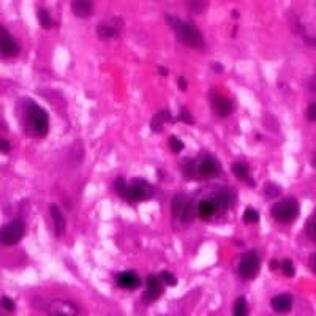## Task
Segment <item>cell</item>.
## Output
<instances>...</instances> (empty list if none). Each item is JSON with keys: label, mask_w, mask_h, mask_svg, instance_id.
<instances>
[{"label": "cell", "mask_w": 316, "mask_h": 316, "mask_svg": "<svg viewBox=\"0 0 316 316\" xmlns=\"http://www.w3.org/2000/svg\"><path fill=\"white\" fill-rule=\"evenodd\" d=\"M182 174L188 179H198V180L217 179L221 174V165L211 153H203L198 158L184 160Z\"/></svg>", "instance_id": "obj_1"}, {"label": "cell", "mask_w": 316, "mask_h": 316, "mask_svg": "<svg viewBox=\"0 0 316 316\" xmlns=\"http://www.w3.org/2000/svg\"><path fill=\"white\" fill-rule=\"evenodd\" d=\"M165 19H166V24L169 25L171 30L174 32L176 38L182 44L188 46V48H191V49H196V51L206 49V38L196 25H193L191 22H187L184 19H180L174 15H166Z\"/></svg>", "instance_id": "obj_2"}, {"label": "cell", "mask_w": 316, "mask_h": 316, "mask_svg": "<svg viewBox=\"0 0 316 316\" xmlns=\"http://www.w3.org/2000/svg\"><path fill=\"white\" fill-rule=\"evenodd\" d=\"M24 105V124L27 130L38 138H44L49 133V114L32 100H25Z\"/></svg>", "instance_id": "obj_3"}, {"label": "cell", "mask_w": 316, "mask_h": 316, "mask_svg": "<svg viewBox=\"0 0 316 316\" xmlns=\"http://www.w3.org/2000/svg\"><path fill=\"white\" fill-rule=\"evenodd\" d=\"M155 194V188L146 179L136 177L126 184L125 193L122 194V199L128 204H139L144 201H149Z\"/></svg>", "instance_id": "obj_4"}, {"label": "cell", "mask_w": 316, "mask_h": 316, "mask_svg": "<svg viewBox=\"0 0 316 316\" xmlns=\"http://www.w3.org/2000/svg\"><path fill=\"white\" fill-rule=\"evenodd\" d=\"M300 207L299 203L294 198H283L277 201L271 207V215L275 221H278L281 225H290L299 217Z\"/></svg>", "instance_id": "obj_5"}, {"label": "cell", "mask_w": 316, "mask_h": 316, "mask_svg": "<svg viewBox=\"0 0 316 316\" xmlns=\"http://www.w3.org/2000/svg\"><path fill=\"white\" fill-rule=\"evenodd\" d=\"M259 271H261V256L258 254V252L250 250L242 254L237 267L239 277L242 280H254Z\"/></svg>", "instance_id": "obj_6"}, {"label": "cell", "mask_w": 316, "mask_h": 316, "mask_svg": "<svg viewBox=\"0 0 316 316\" xmlns=\"http://www.w3.org/2000/svg\"><path fill=\"white\" fill-rule=\"evenodd\" d=\"M171 211L174 218L182 221V223H188L194 218L196 215V207L193 206L191 199L187 194H176L171 201Z\"/></svg>", "instance_id": "obj_7"}, {"label": "cell", "mask_w": 316, "mask_h": 316, "mask_svg": "<svg viewBox=\"0 0 316 316\" xmlns=\"http://www.w3.org/2000/svg\"><path fill=\"white\" fill-rule=\"evenodd\" d=\"M25 234V225L22 220H13L10 223H6L5 226L0 228V242L3 245H16L22 240Z\"/></svg>", "instance_id": "obj_8"}, {"label": "cell", "mask_w": 316, "mask_h": 316, "mask_svg": "<svg viewBox=\"0 0 316 316\" xmlns=\"http://www.w3.org/2000/svg\"><path fill=\"white\" fill-rule=\"evenodd\" d=\"M209 102H211V106H212V111L221 119L230 117L232 114V111H234V105H232L231 100L226 98L223 93H220L217 90H212L209 93Z\"/></svg>", "instance_id": "obj_9"}, {"label": "cell", "mask_w": 316, "mask_h": 316, "mask_svg": "<svg viewBox=\"0 0 316 316\" xmlns=\"http://www.w3.org/2000/svg\"><path fill=\"white\" fill-rule=\"evenodd\" d=\"M165 293V283L160 278V275H149L146 281V291L143 294V302L144 304H153L158 300Z\"/></svg>", "instance_id": "obj_10"}, {"label": "cell", "mask_w": 316, "mask_h": 316, "mask_svg": "<svg viewBox=\"0 0 316 316\" xmlns=\"http://www.w3.org/2000/svg\"><path fill=\"white\" fill-rule=\"evenodd\" d=\"M49 316H78L79 307L71 300L66 299H54L48 304L46 308Z\"/></svg>", "instance_id": "obj_11"}, {"label": "cell", "mask_w": 316, "mask_h": 316, "mask_svg": "<svg viewBox=\"0 0 316 316\" xmlns=\"http://www.w3.org/2000/svg\"><path fill=\"white\" fill-rule=\"evenodd\" d=\"M19 54V44L13 35L5 29L3 25H0V56L3 57H16Z\"/></svg>", "instance_id": "obj_12"}, {"label": "cell", "mask_w": 316, "mask_h": 316, "mask_svg": "<svg viewBox=\"0 0 316 316\" xmlns=\"http://www.w3.org/2000/svg\"><path fill=\"white\" fill-rule=\"evenodd\" d=\"M116 285L122 290H138L141 286V278L134 271H124L116 275Z\"/></svg>", "instance_id": "obj_13"}, {"label": "cell", "mask_w": 316, "mask_h": 316, "mask_svg": "<svg viewBox=\"0 0 316 316\" xmlns=\"http://www.w3.org/2000/svg\"><path fill=\"white\" fill-rule=\"evenodd\" d=\"M120 25H122V19H112V22H102L97 27V35L100 40H112L119 35Z\"/></svg>", "instance_id": "obj_14"}, {"label": "cell", "mask_w": 316, "mask_h": 316, "mask_svg": "<svg viewBox=\"0 0 316 316\" xmlns=\"http://www.w3.org/2000/svg\"><path fill=\"white\" fill-rule=\"evenodd\" d=\"M49 209H51V217H52V223H54V232H56L57 237H62L66 231L65 215L60 211V207L57 204H51Z\"/></svg>", "instance_id": "obj_15"}, {"label": "cell", "mask_w": 316, "mask_h": 316, "mask_svg": "<svg viewBox=\"0 0 316 316\" xmlns=\"http://www.w3.org/2000/svg\"><path fill=\"white\" fill-rule=\"evenodd\" d=\"M166 124H174V117H172V114L168 111V109H161V111H158L155 116L152 117L150 128H152L153 133H161Z\"/></svg>", "instance_id": "obj_16"}, {"label": "cell", "mask_w": 316, "mask_h": 316, "mask_svg": "<svg viewBox=\"0 0 316 316\" xmlns=\"http://www.w3.org/2000/svg\"><path fill=\"white\" fill-rule=\"evenodd\" d=\"M271 307L277 313H288L293 308V297L291 294H277L271 299Z\"/></svg>", "instance_id": "obj_17"}, {"label": "cell", "mask_w": 316, "mask_h": 316, "mask_svg": "<svg viewBox=\"0 0 316 316\" xmlns=\"http://www.w3.org/2000/svg\"><path fill=\"white\" fill-rule=\"evenodd\" d=\"M71 11L79 19H87L93 15V2L92 0H73Z\"/></svg>", "instance_id": "obj_18"}, {"label": "cell", "mask_w": 316, "mask_h": 316, "mask_svg": "<svg viewBox=\"0 0 316 316\" xmlns=\"http://www.w3.org/2000/svg\"><path fill=\"white\" fill-rule=\"evenodd\" d=\"M231 172L236 176L239 180H242V182H245L248 184L250 187H254V180L252 177V172H250V168H248V165H245L244 161H236V163H232L231 165Z\"/></svg>", "instance_id": "obj_19"}, {"label": "cell", "mask_w": 316, "mask_h": 316, "mask_svg": "<svg viewBox=\"0 0 316 316\" xmlns=\"http://www.w3.org/2000/svg\"><path fill=\"white\" fill-rule=\"evenodd\" d=\"M209 199L213 201V204L217 206L218 212L226 211L231 204V191L228 190V188H220V190L215 191Z\"/></svg>", "instance_id": "obj_20"}, {"label": "cell", "mask_w": 316, "mask_h": 316, "mask_svg": "<svg viewBox=\"0 0 316 316\" xmlns=\"http://www.w3.org/2000/svg\"><path fill=\"white\" fill-rule=\"evenodd\" d=\"M217 206L213 204L212 199H203L198 203V207H196V213L201 220H211L213 218V215L217 213Z\"/></svg>", "instance_id": "obj_21"}, {"label": "cell", "mask_w": 316, "mask_h": 316, "mask_svg": "<svg viewBox=\"0 0 316 316\" xmlns=\"http://www.w3.org/2000/svg\"><path fill=\"white\" fill-rule=\"evenodd\" d=\"M232 316H248V302L244 295H239L232 305Z\"/></svg>", "instance_id": "obj_22"}, {"label": "cell", "mask_w": 316, "mask_h": 316, "mask_svg": "<svg viewBox=\"0 0 316 316\" xmlns=\"http://www.w3.org/2000/svg\"><path fill=\"white\" fill-rule=\"evenodd\" d=\"M187 8L194 15H201L209 8V2L207 0H187Z\"/></svg>", "instance_id": "obj_23"}, {"label": "cell", "mask_w": 316, "mask_h": 316, "mask_svg": "<svg viewBox=\"0 0 316 316\" xmlns=\"http://www.w3.org/2000/svg\"><path fill=\"white\" fill-rule=\"evenodd\" d=\"M37 18H38V22L40 25L43 27V29H51V27L54 25V21H52V18L49 15V11L48 10H44V8H38L37 11Z\"/></svg>", "instance_id": "obj_24"}, {"label": "cell", "mask_w": 316, "mask_h": 316, "mask_svg": "<svg viewBox=\"0 0 316 316\" xmlns=\"http://www.w3.org/2000/svg\"><path fill=\"white\" fill-rule=\"evenodd\" d=\"M242 220H244L245 225H254L259 221V213L256 209H253V207H247L244 215H242Z\"/></svg>", "instance_id": "obj_25"}, {"label": "cell", "mask_w": 316, "mask_h": 316, "mask_svg": "<svg viewBox=\"0 0 316 316\" xmlns=\"http://www.w3.org/2000/svg\"><path fill=\"white\" fill-rule=\"evenodd\" d=\"M305 232H307L308 239H312V240L316 242V211H315V213L312 215V217L307 220Z\"/></svg>", "instance_id": "obj_26"}, {"label": "cell", "mask_w": 316, "mask_h": 316, "mask_svg": "<svg viewBox=\"0 0 316 316\" xmlns=\"http://www.w3.org/2000/svg\"><path fill=\"white\" fill-rule=\"evenodd\" d=\"M168 144H169V150L172 152V153H180L184 150V147H185V144H184V141H180L177 136H169V139H168Z\"/></svg>", "instance_id": "obj_27"}, {"label": "cell", "mask_w": 316, "mask_h": 316, "mask_svg": "<svg viewBox=\"0 0 316 316\" xmlns=\"http://www.w3.org/2000/svg\"><path fill=\"white\" fill-rule=\"evenodd\" d=\"M264 194L267 198H278L281 194V188L274 182H267L264 187Z\"/></svg>", "instance_id": "obj_28"}, {"label": "cell", "mask_w": 316, "mask_h": 316, "mask_svg": "<svg viewBox=\"0 0 316 316\" xmlns=\"http://www.w3.org/2000/svg\"><path fill=\"white\" fill-rule=\"evenodd\" d=\"M280 269H281V272H283L285 277H288V278H293V277H294L295 269H294V264H293V261H291V259H288V258H286V259L281 261Z\"/></svg>", "instance_id": "obj_29"}, {"label": "cell", "mask_w": 316, "mask_h": 316, "mask_svg": "<svg viewBox=\"0 0 316 316\" xmlns=\"http://www.w3.org/2000/svg\"><path fill=\"white\" fill-rule=\"evenodd\" d=\"M160 278L163 280V283L166 286H176L177 285V278H176V275H174L172 272L163 271V272L160 274Z\"/></svg>", "instance_id": "obj_30"}, {"label": "cell", "mask_w": 316, "mask_h": 316, "mask_svg": "<svg viewBox=\"0 0 316 316\" xmlns=\"http://www.w3.org/2000/svg\"><path fill=\"white\" fill-rule=\"evenodd\" d=\"M179 120H180V122L187 124V125H193V124H194V119H193V116L190 114V111L187 109V107H180Z\"/></svg>", "instance_id": "obj_31"}, {"label": "cell", "mask_w": 316, "mask_h": 316, "mask_svg": "<svg viewBox=\"0 0 316 316\" xmlns=\"http://www.w3.org/2000/svg\"><path fill=\"white\" fill-rule=\"evenodd\" d=\"M0 307H2L3 310H6V312H15L16 310V304L13 302L11 297H8V295H3V297L0 299Z\"/></svg>", "instance_id": "obj_32"}, {"label": "cell", "mask_w": 316, "mask_h": 316, "mask_svg": "<svg viewBox=\"0 0 316 316\" xmlns=\"http://www.w3.org/2000/svg\"><path fill=\"white\" fill-rule=\"evenodd\" d=\"M305 119L308 122H316V102L310 103L305 111Z\"/></svg>", "instance_id": "obj_33"}, {"label": "cell", "mask_w": 316, "mask_h": 316, "mask_svg": "<svg viewBox=\"0 0 316 316\" xmlns=\"http://www.w3.org/2000/svg\"><path fill=\"white\" fill-rule=\"evenodd\" d=\"M10 150H11V144L5 138H0V152H2V153H8Z\"/></svg>", "instance_id": "obj_34"}, {"label": "cell", "mask_w": 316, "mask_h": 316, "mask_svg": "<svg viewBox=\"0 0 316 316\" xmlns=\"http://www.w3.org/2000/svg\"><path fill=\"white\" fill-rule=\"evenodd\" d=\"M308 90L312 93H316V75L308 79Z\"/></svg>", "instance_id": "obj_35"}, {"label": "cell", "mask_w": 316, "mask_h": 316, "mask_svg": "<svg viewBox=\"0 0 316 316\" xmlns=\"http://www.w3.org/2000/svg\"><path fill=\"white\" fill-rule=\"evenodd\" d=\"M177 84H179V89H180V90H184V92L187 90L188 85H187V79H185V78L180 76V78L177 79Z\"/></svg>", "instance_id": "obj_36"}, {"label": "cell", "mask_w": 316, "mask_h": 316, "mask_svg": "<svg viewBox=\"0 0 316 316\" xmlns=\"http://www.w3.org/2000/svg\"><path fill=\"white\" fill-rule=\"evenodd\" d=\"M281 263H278L277 259H272L271 263H269V267H271V271H277V269H280Z\"/></svg>", "instance_id": "obj_37"}, {"label": "cell", "mask_w": 316, "mask_h": 316, "mask_svg": "<svg viewBox=\"0 0 316 316\" xmlns=\"http://www.w3.org/2000/svg\"><path fill=\"white\" fill-rule=\"evenodd\" d=\"M310 267H312V271L316 274V254H313V256L310 258Z\"/></svg>", "instance_id": "obj_38"}, {"label": "cell", "mask_w": 316, "mask_h": 316, "mask_svg": "<svg viewBox=\"0 0 316 316\" xmlns=\"http://www.w3.org/2000/svg\"><path fill=\"white\" fill-rule=\"evenodd\" d=\"M213 66H215V68H217V73H223V65H220V63H215Z\"/></svg>", "instance_id": "obj_39"}, {"label": "cell", "mask_w": 316, "mask_h": 316, "mask_svg": "<svg viewBox=\"0 0 316 316\" xmlns=\"http://www.w3.org/2000/svg\"><path fill=\"white\" fill-rule=\"evenodd\" d=\"M158 71H160V75H163V76H166V75H168V70H166V68H163V66H160Z\"/></svg>", "instance_id": "obj_40"}, {"label": "cell", "mask_w": 316, "mask_h": 316, "mask_svg": "<svg viewBox=\"0 0 316 316\" xmlns=\"http://www.w3.org/2000/svg\"><path fill=\"white\" fill-rule=\"evenodd\" d=\"M313 168H316V152H315V157H313V161H312Z\"/></svg>", "instance_id": "obj_41"}]
</instances>
